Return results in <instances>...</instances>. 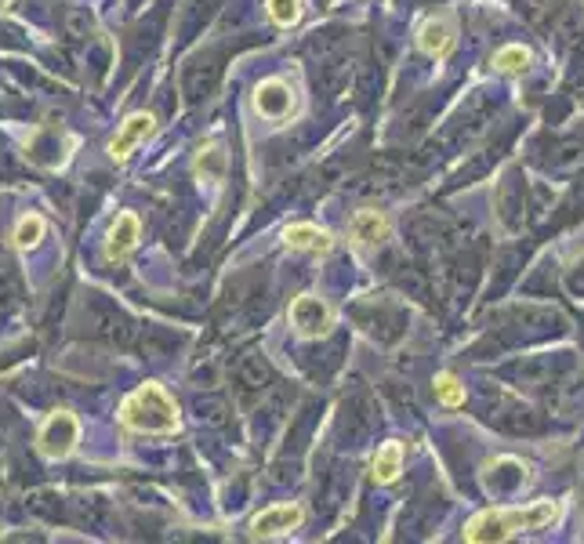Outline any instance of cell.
Instances as JSON below:
<instances>
[{
	"label": "cell",
	"instance_id": "2",
	"mask_svg": "<svg viewBox=\"0 0 584 544\" xmlns=\"http://www.w3.org/2000/svg\"><path fill=\"white\" fill-rule=\"evenodd\" d=\"M555 519V505L552 501H541L534 508H519V512H487L472 519L465 530L468 541H501V537H512L519 530H537V526H545Z\"/></svg>",
	"mask_w": 584,
	"mask_h": 544
},
{
	"label": "cell",
	"instance_id": "7",
	"mask_svg": "<svg viewBox=\"0 0 584 544\" xmlns=\"http://www.w3.org/2000/svg\"><path fill=\"white\" fill-rule=\"evenodd\" d=\"M138 236H142V225H138V218L131 211H124L113 222V229H109V240H106V258L109 262H124L127 254L138 247Z\"/></svg>",
	"mask_w": 584,
	"mask_h": 544
},
{
	"label": "cell",
	"instance_id": "16",
	"mask_svg": "<svg viewBox=\"0 0 584 544\" xmlns=\"http://www.w3.org/2000/svg\"><path fill=\"white\" fill-rule=\"evenodd\" d=\"M400 468H403V447L400 443H385L378 450V457H374V479L378 483H392V479L400 476Z\"/></svg>",
	"mask_w": 584,
	"mask_h": 544
},
{
	"label": "cell",
	"instance_id": "14",
	"mask_svg": "<svg viewBox=\"0 0 584 544\" xmlns=\"http://www.w3.org/2000/svg\"><path fill=\"white\" fill-rule=\"evenodd\" d=\"M287 247L291 251H316V254H327L331 251V236L316 229V225H291L287 233H283Z\"/></svg>",
	"mask_w": 584,
	"mask_h": 544
},
{
	"label": "cell",
	"instance_id": "11",
	"mask_svg": "<svg viewBox=\"0 0 584 544\" xmlns=\"http://www.w3.org/2000/svg\"><path fill=\"white\" fill-rule=\"evenodd\" d=\"M91 331H95V334H106V338L120 341V345H124V341L131 338V327H127V320L120 316L117 309H109L106 302H95V305H91Z\"/></svg>",
	"mask_w": 584,
	"mask_h": 544
},
{
	"label": "cell",
	"instance_id": "27",
	"mask_svg": "<svg viewBox=\"0 0 584 544\" xmlns=\"http://www.w3.org/2000/svg\"><path fill=\"white\" fill-rule=\"evenodd\" d=\"M0 454H4V432H0Z\"/></svg>",
	"mask_w": 584,
	"mask_h": 544
},
{
	"label": "cell",
	"instance_id": "20",
	"mask_svg": "<svg viewBox=\"0 0 584 544\" xmlns=\"http://www.w3.org/2000/svg\"><path fill=\"white\" fill-rule=\"evenodd\" d=\"M196 175L204 178H222L225 175V153L218 146L204 149V153L196 156Z\"/></svg>",
	"mask_w": 584,
	"mask_h": 544
},
{
	"label": "cell",
	"instance_id": "10",
	"mask_svg": "<svg viewBox=\"0 0 584 544\" xmlns=\"http://www.w3.org/2000/svg\"><path fill=\"white\" fill-rule=\"evenodd\" d=\"M349 236L356 243H363V247H374V243H381L389 236V218L381 211H360L349 222Z\"/></svg>",
	"mask_w": 584,
	"mask_h": 544
},
{
	"label": "cell",
	"instance_id": "15",
	"mask_svg": "<svg viewBox=\"0 0 584 544\" xmlns=\"http://www.w3.org/2000/svg\"><path fill=\"white\" fill-rule=\"evenodd\" d=\"M215 80H218V66L215 62H193V66H185V95L193 98H204L207 91L215 88Z\"/></svg>",
	"mask_w": 584,
	"mask_h": 544
},
{
	"label": "cell",
	"instance_id": "4",
	"mask_svg": "<svg viewBox=\"0 0 584 544\" xmlns=\"http://www.w3.org/2000/svg\"><path fill=\"white\" fill-rule=\"evenodd\" d=\"M497 211H501V222L508 229H519L526 218V178L519 167H512L505 178H501V189H497Z\"/></svg>",
	"mask_w": 584,
	"mask_h": 544
},
{
	"label": "cell",
	"instance_id": "26",
	"mask_svg": "<svg viewBox=\"0 0 584 544\" xmlns=\"http://www.w3.org/2000/svg\"><path fill=\"white\" fill-rule=\"evenodd\" d=\"M577 294H584V258H577V269H574V280H570Z\"/></svg>",
	"mask_w": 584,
	"mask_h": 544
},
{
	"label": "cell",
	"instance_id": "5",
	"mask_svg": "<svg viewBox=\"0 0 584 544\" xmlns=\"http://www.w3.org/2000/svg\"><path fill=\"white\" fill-rule=\"evenodd\" d=\"M291 323L302 338H320V334L331 331V309H327V302L316 298V294H302V298L291 305Z\"/></svg>",
	"mask_w": 584,
	"mask_h": 544
},
{
	"label": "cell",
	"instance_id": "12",
	"mask_svg": "<svg viewBox=\"0 0 584 544\" xmlns=\"http://www.w3.org/2000/svg\"><path fill=\"white\" fill-rule=\"evenodd\" d=\"M526 483V468L519 465V461H497V465H490V476H487V486L494 490L497 497L505 494H516L519 486Z\"/></svg>",
	"mask_w": 584,
	"mask_h": 544
},
{
	"label": "cell",
	"instance_id": "17",
	"mask_svg": "<svg viewBox=\"0 0 584 544\" xmlns=\"http://www.w3.org/2000/svg\"><path fill=\"white\" fill-rule=\"evenodd\" d=\"M450 40H454V26H450L447 19L425 22V30H421V51L443 55V51L450 48Z\"/></svg>",
	"mask_w": 584,
	"mask_h": 544
},
{
	"label": "cell",
	"instance_id": "25",
	"mask_svg": "<svg viewBox=\"0 0 584 544\" xmlns=\"http://www.w3.org/2000/svg\"><path fill=\"white\" fill-rule=\"evenodd\" d=\"M196 410H200V421H215V425H222V414H225V403L222 399H200V403H196Z\"/></svg>",
	"mask_w": 584,
	"mask_h": 544
},
{
	"label": "cell",
	"instance_id": "8",
	"mask_svg": "<svg viewBox=\"0 0 584 544\" xmlns=\"http://www.w3.org/2000/svg\"><path fill=\"white\" fill-rule=\"evenodd\" d=\"M298 523H302V508L298 505H273V508H265V512L254 515L251 534L254 537H276V534L294 530Z\"/></svg>",
	"mask_w": 584,
	"mask_h": 544
},
{
	"label": "cell",
	"instance_id": "21",
	"mask_svg": "<svg viewBox=\"0 0 584 544\" xmlns=\"http://www.w3.org/2000/svg\"><path fill=\"white\" fill-rule=\"evenodd\" d=\"M436 396L447 403V407H458L465 403V389L458 385V378H450V374H439L436 378Z\"/></svg>",
	"mask_w": 584,
	"mask_h": 544
},
{
	"label": "cell",
	"instance_id": "1",
	"mask_svg": "<svg viewBox=\"0 0 584 544\" xmlns=\"http://www.w3.org/2000/svg\"><path fill=\"white\" fill-rule=\"evenodd\" d=\"M120 418L135 432H175L178 428V407L160 385H142L124 399Z\"/></svg>",
	"mask_w": 584,
	"mask_h": 544
},
{
	"label": "cell",
	"instance_id": "18",
	"mask_svg": "<svg viewBox=\"0 0 584 544\" xmlns=\"http://www.w3.org/2000/svg\"><path fill=\"white\" fill-rule=\"evenodd\" d=\"M265 8H269V19L276 26H294V22L302 19V0H269Z\"/></svg>",
	"mask_w": 584,
	"mask_h": 544
},
{
	"label": "cell",
	"instance_id": "13",
	"mask_svg": "<svg viewBox=\"0 0 584 544\" xmlns=\"http://www.w3.org/2000/svg\"><path fill=\"white\" fill-rule=\"evenodd\" d=\"M269 378H273L269 363H265L262 356H254V352H247L244 360L236 363V381H240V389L244 392H262L265 385H269Z\"/></svg>",
	"mask_w": 584,
	"mask_h": 544
},
{
	"label": "cell",
	"instance_id": "24",
	"mask_svg": "<svg viewBox=\"0 0 584 544\" xmlns=\"http://www.w3.org/2000/svg\"><path fill=\"white\" fill-rule=\"evenodd\" d=\"M19 294V280H15V272H11V265L0 258V298H15Z\"/></svg>",
	"mask_w": 584,
	"mask_h": 544
},
{
	"label": "cell",
	"instance_id": "6",
	"mask_svg": "<svg viewBox=\"0 0 584 544\" xmlns=\"http://www.w3.org/2000/svg\"><path fill=\"white\" fill-rule=\"evenodd\" d=\"M254 109L269 120H283L291 117L294 109V91L283 84V80H262L258 91H254Z\"/></svg>",
	"mask_w": 584,
	"mask_h": 544
},
{
	"label": "cell",
	"instance_id": "9",
	"mask_svg": "<svg viewBox=\"0 0 584 544\" xmlns=\"http://www.w3.org/2000/svg\"><path fill=\"white\" fill-rule=\"evenodd\" d=\"M153 124H156V120L149 117V113H135V117H127L124 127H120V135L113 138V146H109V156H113V160H127V156H131V149H135L142 138H149Z\"/></svg>",
	"mask_w": 584,
	"mask_h": 544
},
{
	"label": "cell",
	"instance_id": "3",
	"mask_svg": "<svg viewBox=\"0 0 584 544\" xmlns=\"http://www.w3.org/2000/svg\"><path fill=\"white\" fill-rule=\"evenodd\" d=\"M77 436H80V425L73 414H66V410H59V414H51L48 421H44V428H40V454L44 457H69V450L77 447Z\"/></svg>",
	"mask_w": 584,
	"mask_h": 544
},
{
	"label": "cell",
	"instance_id": "19",
	"mask_svg": "<svg viewBox=\"0 0 584 544\" xmlns=\"http://www.w3.org/2000/svg\"><path fill=\"white\" fill-rule=\"evenodd\" d=\"M40 236H44V218H40V214H26V218L15 225V243H19V247H37Z\"/></svg>",
	"mask_w": 584,
	"mask_h": 544
},
{
	"label": "cell",
	"instance_id": "23",
	"mask_svg": "<svg viewBox=\"0 0 584 544\" xmlns=\"http://www.w3.org/2000/svg\"><path fill=\"white\" fill-rule=\"evenodd\" d=\"M526 62H530V55H526L523 48H505V51H497L494 66L505 69V73H523Z\"/></svg>",
	"mask_w": 584,
	"mask_h": 544
},
{
	"label": "cell",
	"instance_id": "22",
	"mask_svg": "<svg viewBox=\"0 0 584 544\" xmlns=\"http://www.w3.org/2000/svg\"><path fill=\"white\" fill-rule=\"evenodd\" d=\"M66 30H69V37L88 40L91 33H95V19H91L88 11H66Z\"/></svg>",
	"mask_w": 584,
	"mask_h": 544
}]
</instances>
